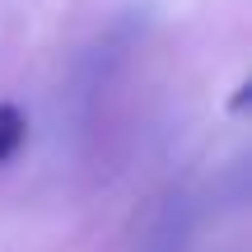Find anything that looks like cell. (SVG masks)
<instances>
[{"label":"cell","mask_w":252,"mask_h":252,"mask_svg":"<svg viewBox=\"0 0 252 252\" xmlns=\"http://www.w3.org/2000/svg\"><path fill=\"white\" fill-rule=\"evenodd\" d=\"M24 135H28V117L14 108V103H0V163H9L19 154Z\"/></svg>","instance_id":"6da1fadb"},{"label":"cell","mask_w":252,"mask_h":252,"mask_svg":"<svg viewBox=\"0 0 252 252\" xmlns=\"http://www.w3.org/2000/svg\"><path fill=\"white\" fill-rule=\"evenodd\" d=\"M248 89H252V84H238V94L229 98V112H234V117H238V112L248 108Z\"/></svg>","instance_id":"7a4b0ae2"}]
</instances>
